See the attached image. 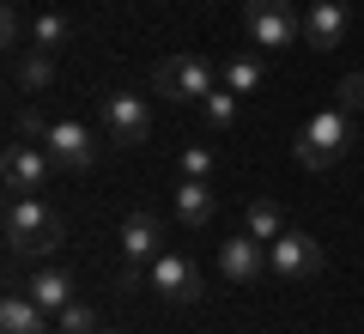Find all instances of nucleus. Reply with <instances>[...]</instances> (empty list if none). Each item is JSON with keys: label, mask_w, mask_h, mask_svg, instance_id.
Wrapping results in <instances>:
<instances>
[{"label": "nucleus", "mask_w": 364, "mask_h": 334, "mask_svg": "<svg viewBox=\"0 0 364 334\" xmlns=\"http://www.w3.org/2000/svg\"><path fill=\"white\" fill-rule=\"evenodd\" d=\"M176 219H182V225H207V219H213V189H207V182L182 177V189H176Z\"/></svg>", "instance_id": "nucleus-15"}, {"label": "nucleus", "mask_w": 364, "mask_h": 334, "mask_svg": "<svg viewBox=\"0 0 364 334\" xmlns=\"http://www.w3.org/2000/svg\"><path fill=\"white\" fill-rule=\"evenodd\" d=\"M152 286L170 298V304H195L200 298V268L188 256H176V249H164V256L152 261Z\"/></svg>", "instance_id": "nucleus-9"}, {"label": "nucleus", "mask_w": 364, "mask_h": 334, "mask_svg": "<svg viewBox=\"0 0 364 334\" xmlns=\"http://www.w3.org/2000/svg\"><path fill=\"white\" fill-rule=\"evenodd\" d=\"M49 79H55V61H49V49H37V55H25L18 61V91H49Z\"/></svg>", "instance_id": "nucleus-18"}, {"label": "nucleus", "mask_w": 364, "mask_h": 334, "mask_svg": "<svg viewBox=\"0 0 364 334\" xmlns=\"http://www.w3.org/2000/svg\"><path fill=\"white\" fill-rule=\"evenodd\" d=\"M55 328H61V334H104V328H97V310L79 304V298L67 310H55Z\"/></svg>", "instance_id": "nucleus-20"}, {"label": "nucleus", "mask_w": 364, "mask_h": 334, "mask_svg": "<svg viewBox=\"0 0 364 334\" xmlns=\"http://www.w3.org/2000/svg\"><path fill=\"white\" fill-rule=\"evenodd\" d=\"M267 268L279 273V280H316V273H322V244H316L310 231H279L267 244Z\"/></svg>", "instance_id": "nucleus-5"}, {"label": "nucleus", "mask_w": 364, "mask_h": 334, "mask_svg": "<svg viewBox=\"0 0 364 334\" xmlns=\"http://www.w3.org/2000/svg\"><path fill=\"white\" fill-rule=\"evenodd\" d=\"M6 6H18V0H6Z\"/></svg>", "instance_id": "nucleus-25"}, {"label": "nucleus", "mask_w": 364, "mask_h": 334, "mask_svg": "<svg viewBox=\"0 0 364 334\" xmlns=\"http://www.w3.org/2000/svg\"><path fill=\"white\" fill-rule=\"evenodd\" d=\"M243 25L255 37V49H291V43H304V19H298L291 0H249Z\"/></svg>", "instance_id": "nucleus-4"}, {"label": "nucleus", "mask_w": 364, "mask_h": 334, "mask_svg": "<svg viewBox=\"0 0 364 334\" xmlns=\"http://www.w3.org/2000/svg\"><path fill=\"white\" fill-rule=\"evenodd\" d=\"M346 146H352V116L334 103V110L310 116V128L298 134V165H304V170H328L340 152H346Z\"/></svg>", "instance_id": "nucleus-2"}, {"label": "nucleus", "mask_w": 364, "mask_h": 334, "mask_svg": "<svg viewBox=\"0 0 364 334\" xmlns=\"http://www.w3.org/2000/svg\"><path fill=\"white\" fill-rule=\"evenodd\" d=\"M0 334H49V310H43L31 292H13L6 304H0Z\"/></svg>", "instance_id": "nucleus-13"}, {"label": "nucleus", "mask_w": 364, "mask_h": 334, "mask_svg": "<svg viewBox=\"0 0 364 334\" xmlns=\"http://www.w3.org/2000/svg\"><path fill=\"white\" fill-rule=\"evenodd\" d=\"M243 231H249V237H261V244H273V237L286 231V219H279V207H273V201H249Z\"/></svg>", "instance_id": "nucleus-16"}, {"label": "nucleus", "mask_w": 364, "mask_h": 334, "mask_svg": "<svg viewBox=\"0 0 364 334\" xmlns=\"http://www.w3.org/2000/svg\"><path fill=\"white\" fill-rule=\"evenodd\" d=\"M182 177H195V182L213 177V152L207 146H182Z\"/></svg>", "instance_id": "nucleus-23"}, {"label": "nucleus", "mask_w": 364, "mask_h": 334, "mask_svg": "<svg viewBox=\"0 0 364 334\" xmlns=\"http://www.w3.org/2000/svg\"><path fill=\"white\" fill-rule=\"evenodd\" d=\"M25 292L37 298L43 310H67V304H73V273H67V268H37Z\"/></svg>", "instance_id": "nucleus-14"}, {"label": "nucleus", "mask_w": 364, "mask_h": 334, "mask_svg": "<svg viewBox=\"0 0 364 334\" xmlns=\"http://www.w3.org/2000/svg\"><path fill=\"white\" fill-rule=\"evenodd\" d=\"M219 268H225V280L231 286H255L261 273H267V244H261V237H231V244L219 249Z\"/></svg>", "instance_id": "nucleus-11"}, {"label": "nucleus", "mask_w": 364, "mask_h": 334, "mask_svg": "<svg viewBox=\"0 0 364 334\" xmlns=\"http://www.w3.org/2000/svg\"><path fill=\"white\" fill-rule=\"evenodd\" d=\"M334 103H340V110H346V116H358V110H364V73H346V79H340Z\"/></svg>", "instance_id": "nucleus-22"}, {"label": "nucleus", "mask_w": 364, "mask_h": 334, "mask_svg": "<svg viewBox=\"0 0 364 334\" xmlns=\"http://www.w3.org/2000/svg\"><path fill=\"white\" fill-rule=\"evenodd\" d=\"M346 43V0H310V13H304V49L328 55Z\"/></svg>", "instance_id": "nucleus-8"}, {"label": "nucleus", "mask_w": 364, "mask_h": 334, "mask_svg": "<svg viewBox=\"0 0 364 334\" xmlns=\"http://www.w3.org/2000/svg\"><path fill=\"white\" fill-rule=\"evenodd\" d=\"M55 334H61V328H55Z\"/></svg>", "instance_id": "nucleus-26"}, {"label": "nucleus", "mask_w": 364, "mask_h": 334, "mask_svg": "<svg viewBox=\"0 0 364 334\" xmlns=\"http://www.w3.org/2000/svg\"><path fill=\"white\" fill-rule=\"evenodd\" d=\"M152 85L170 103H207V91H219L213 85V61H200V55H170V61H158Z\"/></svg>", "instance_id": "nucleus-3"}, {"label": "nucleus", "mask_w": 364, "mask_h": 334, "mask_svg": "<svg viewBox=\"0 0 364 334\" xmlns=\"http://www.w3.org/2000/svg\"><path fill=\"white\" fill-rule=\"evenodd\" d=\"M225 85H231L237 98H249V91L261 85V61L255 55H231V61H225Z\"/></svg>", "instance_id": "nucleus-19"}, {"label": "nucleus", "mask_w": 364, "mask_h": 334, "mask_svg": "<svg viewBox=\"0 0 364 334\" xmlns=\"http://www.w3.org/2000/svg\"><path fill=\"white\" fill-rule=\"evenodd\" d=\"M104 134H109V146H146V134H152V110H146V98H134V91H109V98H104Z\"/></svg>", "instance_id": "nucleus-6"}, {"label": "nucleus", "mask_w": 364, "mask_h": 334, "mask_svg": "<svg viewBox=\"0 0 364 334\" xmlns=\"http://www.w3.org/2000/svg\"><path fill=\"white\" fill-rule=\"evenodd\" d=\"M49 146H6V189L13 194H43V182H49Z\"/></svg>", "instance_id": "nucleus-10"}, {"label": "nucleus", "mask_w": 364, "mask_h": 334, "mask_svg": "<svg viewBox=\"0 0 364 334\" xmlns=\"http://www.w3.org/2000/svg\"><path fill=\"white\" fill-rule=\"evenodd\" d=\"M67 37H73V25H67L61 13H37V25H31V49H49L55 55Z\"/></svg>", "instance_id": "nucleus-17"}, {"label": "nucleus", "mask_w": 364, "mask_h": 334, "mask_svg": "<svg viewBox=\"0 0 364 334\" xmlns=\"http://www.w3.org/2000/svg\"><path fill=\"white\" fill-rule=\"evenodd\" d=\"M43 146H49V158H55L61 170H91V158H97L85 122H73V116H55L49 134H43Z\"/></svg>", "instance_id": "nucleus-7"}, {"label": "nucleus", "mask_w": 364, "mask_h": 334, "mask_svg": "<svg viewBox=\"0 0 364 334\" xmlns=\"http://www.w3.org/2000/svg\"><path fill=\"white\" fill-rule=\"evenodd\" d=\"M61 219L49 213V207L37 201V194H13L6 201V249L25 261H49L55 249H61Z\"/></svg>", "instance_id": "nucleus-1"}, {"label": "nucleus", "mask_w": 364, "mask_h": 334, "mask_svg": "<svg viewBox=\"0 0 364 334\" xmlns=\"http://www.w3.org/2000/svg\"><path fill=\"white\" fill-rule=\"evenodd\" d=\"M0 37H6V43H18V6H6V19H0Z\"/></svg>", "instance_id": "nucleus-24"}, {"label": "nucleus", "mask_w": 364, "mask_h": 334, "mask_svg": "<svg viewBox=\"0 0 364 334\" xmlns=\"http://www.w3.org/2000/svg\"><path fill=\"white\" fill-rule=\"evenodd\" d=\"M164 225H158L152 213H128V225H122V249H128V268H140V261H158L164 256Z\"/></svg>", "instance_id": "nucleus-12"}, {"label": "nucleus", "mask_w": 364, "mask_h": 334, "mask_svg": "<svg viewBox=\"0 0 364 334\" xmlns=\"http://www.w3.org/2000/svg\"><path fill=\"white\" fill-rule=\"evenodd\" d=\"M200 110H207L213 128H231V122H237V91H231V85H225V91H207V103H200Z\"/></svg>", "instance_id": "nucleus-21"}]
</instances>
